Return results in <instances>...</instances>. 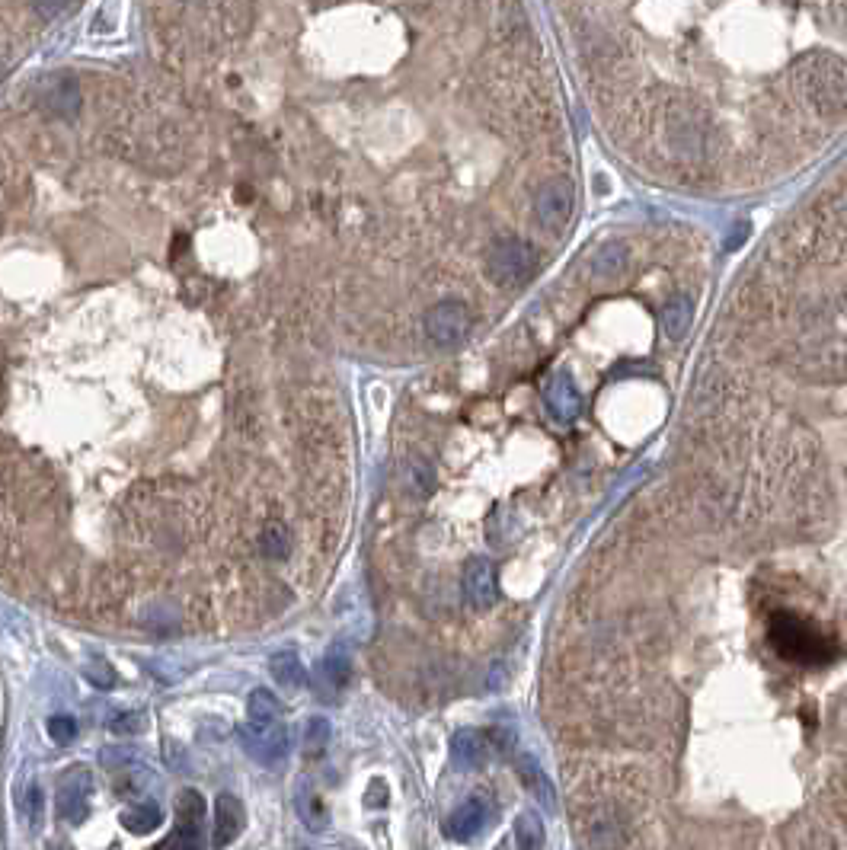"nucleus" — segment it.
<instances>
[{"label":"nucleus","instance_id":"obj_2","mask_svg":"<svg viewBox=\"0 0 847 850\" xmlns=\"http://www.w3.org/2000/svg\"><path fill=\"white\" fill-rule=\"evenodd\" d=\"M771 646L777 649V656H784L787 662L796 665H825L835 659V640H828L825 630H819L812 620L793 614V611H780L771 617Z\"/></svg>","mask_w":847,"mask_h":850},{"label":"nucleus","instance_id":"obj_21","mask_svg":"<svg viewBox=\"0 0 847 850\" xmlns=\"http://www.w3.org/2000/svg\"><path fill=\"white\" fill-rule=\"evenodd\" d=\"M521 774H525V783L528 787L534 790V796L537 799H544L547 806H553V787H550V780H547V774L541 771V767L534 764V758H521Z\"/></svg>","mask_w":847,"mask_h":850},{"label":"nucleus","instance_id":"obj_24","mask_svg":"<svg viewBox=\"0 0 847 850\" xmlns=\"http://www.w3.org/2000/svg\"><path fill=\"white\" fill-rule=\"evenodd\" d=\"M48 739L58 745H71L77 739V723L71 716H52L48 719Z\"/></svg>","mask_w":847,"mask_h":850},{"label":"nucleus","instance_id":"obj_3","mask_svg":"<svg viewBox=\"0 0 847 850\" xmlns=\"http://www.w3.org/2000/svg\"><path fill=\"white\" fill-rule=\"evenodd\" d=\"M537 272V250L521 237H502L486 253V275L502 288L525 285Z\"/></svg>","mask_w":847,"mask_h":850},{"label":"nucleus","instance_id":"obj_12","mask_svg":"<svg viewBox=\"0 0 847 850\" xmlns=\"http://www.w3.org/2000/svg\"><path fill=\"white\" fill-rule=\"evenodd\" d=\"M486 822H490V806H486L483 799H467L464 806H458L451 812L448 835L454 841H467V838H474Z\"/></svg>","mask_w":847,"mask_h":850},{"label":"nucleus","instance_id":"obj_6","mask_svg":"<svg viewBox=\"0 0 847 850\" xmlns=\"http://www.w3.org/2000/svg\"><path fill=\"white\" fill-rule=\"evenodd\" d=\"M426 333L435 346H461L470 333V310L461 301H442L426 314Z\"/></svg>","mask_w":847,"mask_h":850},{"label":"nucleus","instance_id":"obj_22","mask_svg":"<svg viewBox=\"0 0 847 850\" xmlns=\"http://www.w3.org/2000/svg\"><path fill=\"white\" fill-rule=\"evenodd\" d=\"M272 672L282 684H291V688L304 681V668H301L295 652H279V656H272Z\"/></svg>","mask_w":847,"mask_h":850},{"label":"nucleus","instance_id":"obj_18","mask_svg":"<svg viewBox=\"0 0 847 850\" xmlns=\"http://www.w3.org/2000/svg\"><path fill=\"white\" fill-rule=\"evenodd\" d=\"M259 547H263V553H266L269 560H285L288 550H291V531H288V525H279V521H275V525H269V528L263 531V537H259Z\"/></svg>","mask_w":847,"mask_h":850},{"label":"nucleus","instance_id":"obj_13","mask_svg":"<svg viewBox=\"0 0 847 850\" xmlns=\"http://www.w3.org/2000/svg\"><path fill=\"white\" fill-rule=\"evenodd\" d=\"M486 755H490V745L477 729H461L451 739V758L461 771H477L486 764Z\"/></svg>","mask_w":847,"mask_h":850},{"label":"nucleus","instance_id":"obj_23","mask_svg":"<svg viewBox=\"0 0 847 850\" xmlns=\"http://www.w3.org/2000/svg\"><path fill=\"white\" fill-rule=\"evenodd\" d=\"M515 835L521 847H541L544 844V828L534 815H521L518 825H515Z\"/></svg>","mask_w":847,"mask_h":850},{"label":"nucleus","instance_id":"obj_28","mask_svg":"<svg viewBox=\"0 0 847 850\" xmlns=\"http://www.w3.org/2000/svg\"><path fill=\"white\" fill-rule=\"evenodd\" d=\"M68 4L71 0H32V7H36V13L42 16V20H52V16L61 13Z\"/></svg>","mask_w":847,"mask_h":850},{"label":"nucleus","instance_id":"obj_7","mask_svg":"<svg viewBox=\"0 0 847 850\" xmlns=\"http://www.w3.org/2000/svg\"><path fill=\"white\" fill-rule=\"evenodd\" d=\"M205 828V799L199 790H183L176 799V831L164 841V847H202Z\"/></svg>","mask_w":847,"mask_h":850},{"label":"nucleus","instance_id":"obj_10","mask_svg":"<svg viewBox=\"0 0 847 850\" xmlns=\"http://www.w3.org/2000/svg\"><path fill=\"white\" fill-rule=\"evenodd\" d=\"M544 397H547V410L557 416L560 422L576 419L579 410H582V394H579V387H576L573 378H569V374H557V378L547 384Z\"/></svg>","mask_w":847,"mask_h":850},{"label":"nucleus","instance_id":"obj_14","mask_svg":"<svg viewBox=\"0 0 847 850\" xmlns=\"http://www.w3.org/2000/svg\"><path fill=\"white\" fill-rule=\"evenodd\" d=\"M691 317H694V301L688 298V294H678V298H672L669 304H665V310H662V333H665V339L678 342L684 333H688Z\"/></svg>","mask_w":847,"mask_h":850},{"label":"nucleus","instance_id":"obj_19","mask_svg":"<svg viewBox=\"0 0 847 850\" xmlns=\"http://www.w3.org/2000/svg\"><path fill=\"white\" fill-rule=\"evenodd\" d=\"M330 745V723L323 716H314L311 723L304 726V755L307 758H320Z\"/></svg>","mask_w":847,"mask_h":850},{"label":"nucleus","instance_id":"obj_4","mask_svg":"<svg viewBox=\"0 0 847 850\" xmlns=\"http://www.w3.org/2000/svg\"><path fill=\"white\" fill-rule=\"evenodd\" d=\"M573 208H576V186L566 176L550 179L534 195V218L544 227H550V231H563L569 218H573Z\"/></svg>","mask_w":847,"mask_h":850},{"label":"nucleus","instance_id":"obj_9","mask_svg":"<svg viewBox=\"0 0 847 850\" xmlns=\"http://www.w3.org/2000/svg\"><path fill=\"white\" fill-rule=\"evenodd\" d=\"M464 595L474 608H493L499 598L496 588V566L486 557H474L464 566Z\"/></svg>","mask_w":847,"mask_h":850},{"label":"nucleus","instance_id":"obj_17","mask_svg":"<svg viewBox=\"0 0 847 850\" xmlns=\"http://www.w3.org/2000/svg\"><path fill=\"white\" fill-rule=\"evenodd\" d=\"M247 713H250V723L253 726H269V723H279V700H275L272 691L266 688H256L247 700Z\"/></svg>","mask_w":847,"mask_h":850},{"label":"nucleus","instance_id":"obj_1","mask_svg":"<svg viewBox=\"0 0 847 850\" xmlns=\"http://www.w3.org/2000/svg\"><path fill=\"white\" fill-rule=\"evenodd\" d=\"M793 84L803 100L822 116L847 112V61L832 52H809L793 71Z\"/></svg>","mask_w":847,"mask_h":850},{"label":"nucleus","instance_id":"obj_20","mask_svg":"<svg viewBox=\"0 0 847 850\" xmlns=\"http://www.w3.org/2000/svg\"><path fill=\"white\" fill-rule=\"evenodd\" d=\"M298 815H301L304 825L311 828V831H323V828H327V822H330L327 806H323L320 796H314V793H304V796L298 799Z\"/></svg>","mask_w":847,"mask_h":850},{"label":"nucleus","instance_id":"obj_5","mask_svg":"<svg viewBox=\"0 0 847 850\" xmlns=\"http://www.w3.org/2000/svg\"><path fill=\"white\" fill-rule=\"evenodd\" d=\"M90 793H93V777L87 767H71L68 774L58 783V796H55V809L61 815V822L68 825H80L90 815Z\"/></svg>","mask_w":847,"mask_h":850},{"label":"nucleus","instance_id":"obj_11","mask_svg":"<svg viewBox=\"0 0 847 850\" xmlns=\"http://www.w3.org/2000/svg\"><path fill=\"white\" fill-rule=\"evenodd\" d=\"M240 831H243V806H240V799L221 793L218 803H215V838H211V844H215V847L234 844L240 838Z\"/></svg>","mask_w":847,"mask_h":850},{"label":"nucleus","instance_id":"obj_27","mask_svg":"<svg viewBox=\"0 0 847 850\" xmlns=\"http://www.w3.org/2000/svg\"><path fill=\"white\" fill-rule=\"evenodd\" d=\"M48 100H52V109L71 112V109H77V87H74V84H58V87L52 90V96H48Z\"/></svg>","mask_w":847,"mask_h":850},{"label":"nucleus","instance_id":"obj_26","mask_svg":"<svg viewBox=\"0 0 847 850\" xmlns=\"http://www.w3.org/2000/svg\"><path fill=\"white\" fill-rule=\"evenodd\" d=\"M87 681L96 684V688H103V691L116 688V684H119L116 672H112L106 662H90V665H87Z\"/></svg>","mask_w":847,"mask_h":850},{"label":"nucleus","instance_id":"obj_8","mask_svg":"<svg viewBox=\"0 0 847 850\" xmlns=\"http://www.w3.org/2000/svg\"><path fill=\"white\" fill-rule=\"evenodd\" d=\"M240 739H243V745H247V751L253 758L266 761V764L282 761L285 748H288V735H285L282 719H279V723H269V726H253V723L243 726Z\"/></svg>","mask_w":847,"mask_h":850},{"label":"nucleus","instance_id":"obj_16","mask_svg":"<svg viewBox=\"0 0 847 850\" xmlns=\"http://www.w3.org/2000/svg\"><path fill=\"white\" fill-rule=\"evenodd\" d=\"M624 263H627V247L621 240L601 243V247L595 250V256H592V269H595V275H601V279H611V275H617L624 269Z\"/></svg>","mask_w":847,"mask_h":850},{"label":"nucleus","instance_id":"obj_15","mask_svg":"<svg viewBox=\"0 0 847 850\" xmlns=\"http://www.w3.org/2000/svg\"><path fill=\"white\" fill-rule=\"evenodd\" d=\"M122 825L132 831V835H151V831L164 825V809L154 803H135L122 812Z\"/></svg>","mask_w":847,"mask_h":850},{"label":"nucleus","instance_id":"obj_25","mask_svg":"<svg viewBox=\"0 0 847 850\" xmlns=\"http://www.w3.org/2000/svg\"><path fill=\"white\" fill-rule=\"evenodd\" d=\"M323 672H327V678L336 688H342V684L349 681V659L342 656V652H333V656H327V662H323Z\"/></svg>","mask_w":847,"mask_h":850}]
</instances>
